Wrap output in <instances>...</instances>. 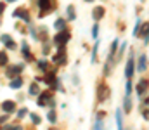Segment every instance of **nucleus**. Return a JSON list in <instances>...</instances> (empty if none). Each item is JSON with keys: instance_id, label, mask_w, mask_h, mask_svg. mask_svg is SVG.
<instances>
[{"instance_id": "6ab92c4d", "label": "nucleus", "mask_w": 149, "mask_h": 130, "mask_svg": "<svg viewBox=\"0 0 149 130\" xmlns=\"http://www.w3.org/2000/svg\"><path fill=\"white\" fill-rule=\"evenodd\" d=\"M116 123H118V130H123V123H121V111H116Z\"/></svg>"}, {"instance_id": "2eb2a0df", "label": "nucleus", "mask_w": 149, "mask_h": 130, "mask_svg": "<svg viewBox=\"0 0 149 130\" xmlns=\"http://www.w3.org/2000/svg\"><path fill=\"white\" fill-rule=\"evenodd\" d=\"M106 97H108V88L106 87H99V99L104 101Z\"/></svg>"}, {"instance_id": "b1692460", "label": "nucleus", "mask_w": 149, "mask_h": 130, "mask_svg": "<svg viewBox=\"0 0 149 130\" xmlns=\"http://www.w3.org/2000/svg\"><path fill=\"white\" fill-rule=\"evenodd\" d=\"M31 120H33V123H35V125H38V123H40V116H38V115H35V113H31Z\"/></svg>"}, {"instance_id": "0eeeda50", "label": "nucleus", "mask_w": 149, "mask_h": 130, "mask_svg": "<svg viewBox=\"0 0 149 130\" xmlns=\"http://www.w3.org/2000/svg\"><path fill=\"white\" fill-rule=\"evenodd\" d=\"M14 108H16V104H14L12 101H5V102L2 104V109H3V113H12V111H14Z\"/></svg>"}, {"instance_id": "9d476101", "label": "nucleus", "mask_w": 149, "mask_h": 130, "mask_svg": "<svg viewBox=\"0 0 149 130\" xmlns=\"http://www.w3.org/2000/svg\"><path fill=\"white\" fill-rule=\"evenodd\" d=\"M49 101H50V95H49V94H42V95L38 97V106H45Z\"/></svg>"}, {"instance_id": "2f4dec72", "label": "nucleus", "mask_w": 149, "mask_h": 130, "mask_svg": "<svg viewBox=\"0 0 149 130\" xmlns=\"http://www.w3.org/2000/svg\"><path fill=\"white\" fill-rule=\"evenodd\" d=\"M3 9H5V5H3V2H0V14L3 12Z\"/></svg>"}, {"instance_id": "9b49d317", "label": "nucleus", "mask_w": 149, "mask_h": 130, "mask_svg": "<svg viewBox=\"0 0 149 130\" xmlns=\"http://www.w3.org/2000/svg\"><path fill=\"white\" fill-rule=\"evenodd\" d=\"M2 42L7 45V49H14V47H16V43L10 40V37H9V35H3V37H2Z\"/></svg>"}, {"instance_id": "5701e85b", "label": "nucleus", "mask_w": 149, "mask_h": 130, "mask_svg": "<svg viewBox=\"0 0 149 130\" xmlns=\"http://www.w3.org/2000/svg\"><path fill=\"white\" fill-rule=\"evenodd\" d=\"M3 64H7V56L3 52H0V66H3Z\"/></svg>"}, {"instance_id": "7ed1b4c3", "label": "nucleus", "mask_w": 149, "mask_h": 130, "mask_svg": "<svg viewBox=\"0 0 149 130\" xmlns=\"http://www.w3.org/2000/svg\"><path fill=\"white\" fill-rule=\"evenodd\" d=\"M125 75H127V78H128V80L134 76V57H132V56H130V59H128V63H127V68H125Z\"/></svg>"}, {"instance_id": "7c9ffc66", "label": "nucleus", "mask_w": 149, "mask_h": 130, "mask_svg": "<svg viewBox=\"0 0 149 130\" xmlns=\"http://www.w3.org/2000/svg\"><path fill=\"white\" fill-rule=\"evenodd\" d=\"M9 130H23V127H21V125H17V127H10Z\"/></svg>"}, {"instance_id": "f8f14e48", "label": "nucleus", "mask_w": 149, "mask_h": 130, "mask_svg": "<svg viewBox=\"0 0 149 130\" xmlns=\"http://www.w3.org/2000/svg\"><path fill=\"white\" fill-rule=\"evenodd\" d=\"M92 16H94V19H95V21H99V19L104 16V9H101V7L94 9V14H92Z\"/></svg>"}, {"instance_id": "393cba45", "label": "nucleus", "mask_w": 149, "mask_h": 130, "mask_svg": "<svg viewBox=\"0 0 149 130\" xmlns=\"http://www.w3.org/2000/svg\"><path fill=\"white\" fill-rule=\"evenodd\" d=\"M94 130H102V122H101V118L97 120V123H95V129Z\"/></svg>"}, {"instance_id": "20e7f679", "label": "nucleus", "mask_w": 149, "mask_h": 130, "mask_svg": "<svg viewBox=\"0 0 149 130\" xmlns=\"http://www.w3.org/2000/svg\"><path fill=\"white\" fill-rule=\"evenodd\" d=\"M14 17H21V19H24L26 23L30 21V14H28L26 9H17V10H14Z\"/></svg>"}, {"instance_id": "c756f323", "label": "nucleus", "mask_w": 149, "mask_h": 130, "mask_svg": "<svg viewBox=\"0 0 149 130\" xmlns=\"http://www.w3.org/2000/svg\"><path fill=\"white\" fill-rule=\"evenodd\" d=\"M132 92V83H130V80L127 82V94H130Z\"/></svg>"}, {"instance_id": "ddd939ff", "label": "nucleus", "mask_w": 149, "mask_h": 130, "mask_svg": "<svg viewBox=\"0 0 149 130\" xmlns=\"http://www.w3.org/2000/svg\"><path fill=\"white\" fill-rule=\"evenodd\" d=\"M19 71H23V66H12V68L7 70V76L12 78V75H14V73H19Z\"/></svg>"}, {"instance_id": "473e14b6", "label": "nucleus", "mask_w": 149, "mask_h": 130, "mask_svg": "<svg viewBox=\"0 0 149 130\" xmlns=\"http://www.w3.org/2000/svg\"><path fill=\"white\" fill-rule=\"evenodd\" d=\"M7 2H14V0H7Z\"/></svg>"}, {"instance_id": "f03ea898", "label": "nucleus", "mask_w": 149, "mask_h": 130, "mask_svg": "<svg viewBox=\"0 0 149 130\" xmlns=\"http://www.w3.org/2000/svg\"><path fill=\"white\" fill-rule=\"evenodd\" d=\"M70 42V33L68 31H61L57 37H56V43L59 45V47H64V43Z\"/></svg>"}, {"instance_id": "aec40b11", "label": "nucleus", "mask_w": 149, "mask_h": 130, "mask_svg": "<svg viewBox=\"0 0 149 130\" xmlns=\"http://www.w3.org/2000/svg\"><path fill=\"white\" fill-rule=\"evenodd\" d=\"M21 85H23V80H21V78H17V80H12V82H10V87H12V88H19Z\"/></svg>"}, {"instance_id": "412c9836", "label": "nucleus", "mask_w": 149, "mask_h": 130, "mask_svg": "<svg viewBox=\"0 0 149 130\" xmlns=\"http://www.w3.org/2000/svg\"><path fill=\"white\" fill-rule=\"evenodd\" d=\"M148 23H144V30H142V33H141V37H142V38H144V42L148 43Z\"/></svg>"}, {"instance_id": "bb28decb", "label": "nucleus", "mask_w": 149, "mask_h": 130, "mask_svg": "<svg viewBox=\"0 0 149 130\" xmlns=\"http://www.w3.org/2000/svg\"><path fill=\"white\" fill-rule=\"evenodd\" d=\"M68 14H70V19H74V10H73V7H70Z\"/></svg>"}, {"instance_id": "f3484780", "label": "nucleus", "mask_w": 149, "mask_h": 130, "mask_svg": "<svg viewBox=\"0 0 149 130\" xmlns=\"http://www.w3.org/2000/svg\"><path fill=\"white\" fill-rule=\"evenodd\" d=\"M64 28H66V21H64V19H57V21H56V30L61 31V30H64Z\"/></svg>"}, {"instance_id": "a878e982", "label": "nucleus", "mask_w": 149, "mask_h": 130, "mask_svg": "<svg viewBox=\"0 0 149 130\" xmlns=\"http://www.w3.org/2000/svg\"><path fill=\"white\" fill-rule=\"evenodd\" d=\"M38 68H40V70H47V63H45V61H40V63H38Z\"/></svg>"}, {"instance_id": "dca6fc26", "label": "nucleus", "mask_w": 149, "mask_h": 130, "mask_svg": "<svg viewBox=\"0 0 149 130\" xmlns=\"http://www.w3.org/2000/svg\"><path fill=\"white\" fill-rule=\"evenodd\" d=\"M40 94V88H38L37 83H31L30 85V95H38Z\"/></svg>"}, {"instance_id": "c85d7f7f", "label": "nucleus", "mask_w": 149, "mask_h": 130, "mask_svg": "<svg viewBox=\"0 0 149 130\" xmlns=\"http://www.w3.org/2000/svg\"><path fill=\"white\" fill-rule=\"evenodd\" d=\"M24 115H26V109H19V111H17V116H19V118H23Z\"/></svg>"}, {"instance_id": "423d86ee", "label": "nucleus", "mask_w": 149, "mask_h": 130, "mask_svg": "<svg viewBox=\"0 0 149 130\" xmlns=\"http://www.w3.org/2000/svg\"><path fill=\"white\" fill-rule=\"evenodd\" d=\"M146 63H148V57L142 54V56L139 57V64H137V70H139V71H146V68H148V64H146Z\"/></svg>"}, {"instance_id": "6e6552de", "label": "nucleus", "mask_w": 149, "mask_h": 130, "mask_svg": "<svg viewBox=\"0 0 149 130\" xmlns=\"http://www.w3.org/2000/svg\"><path fill=\"white\" fill-rule=\"evenodd\" d=\"M42 80H45V82H47L49 85L52 87V88H56V87H57V82H56V76H54L52 73H50V75H45V78H42Z\"/></svg>"}, {"instance_id": "cd10ccee", "label": "nucleus", "mask_w": 149, "mask_h": 130, "mask_svg": "<svg viewBox=\"0 0 149 130\" xmlns=\"http://www.w3.org/2000/svg\"><path fill=\"white\" fill-rule=\"evenodd\" d=\"M97 33H99V26L95 24V26H94V30H92V35H94V37H97Z\"/></svg>"}, {"instance_id": "f257e3e1", "label": "nucleus", "mask_w": 149, "mask_h": 130, "mask_svg": "<svg viewBox=\"0 0 149 130\" xmlns=\"http://www.w3.org/2000/svg\"><path fill=\"white\" fill-rule=\"evenodd\" d=\"M38 5H40V9H42L40 16L49 14V12L52 10V0H38Z\"/></svg>"}, {"instance_id": "a211bd4d", "label": "nucleus", "mask_w": 149, "mask_h": 130, "mask_svg": "<svg viewBox=\"0 0 149 130\" xmlns=\"http://www.w3.org/2000/svg\"><path fill=\"white\" fill-rule=\"evenodd\" d=\"M47 118H49V122H50V123H56V122H57L56 111H54V109H50V111H49V115H47Z\"/></svg>"}, {"instance_id": "4be33fe9", "label": "nucleus", "mask_w": 149, "mask_h": 130, "mask_svg": "<svg viewBox=\"0 0 149 130\" xmlns=\"http://www.w3.org/2000/svg\"><path fill=\"white\" fill-rule=\"evenodd\" d=\"M130 109H132V102H130V99H128V97H127V99H125V111H127V113H128V111H130Z\"/></svg>"}, {"instance_id": "39448f33", "label": "nucleus", "mask_w": 149, "mask_h": 130, "mask_svg": "<svg viewBox=\"0 0 149 130\" xmlns=\"http://www.w3.org/2000/svg\"><path fill=\"white\" fill-rule=\"evenodd\" d=\"M54 63L56 64H66V54H64V50H59V54L54 57Z\"/></svg>"}, {"instance_id": "4468645a", "label": "nucleus", "mask_w": 149, "mask_h": 130, "mask_svg": "<svg viewBox=\"0 0 149 130\" xmlns=\"http://www.w3.org/2000/svg\"><path fill=\"white\" fill-rule=\"evenodd\" d=\"M146 90H148V80H144V82H141V83L137 85V92H139V95H142Z\"/></svg>"}, {"instance_id": "1a4fd4ad", "label": "nucleus", "mask_w": 149, "mask_h": 130, "mask_svg": "<svg viewBox=\"0 0 149 130\" xmlns=\"http://www.w3.org/2000/svg\"><path fill=\"white\" fill-rule=\"evenodd\" d=\"M23 56H24L26 61H33V56L30 54V50H28V43L26 42H23Z\"/></svg>"}, {"instance_id": "72a5a7b5", "label": "nucleus", "mask_w": 149, "mask_h": 130, "mask_svg": "<svg viewBox=\"0 0 149 130\" xmlns=\"http://www.w3.org/2000/svg\"><path fill=\"white\" fill-rule=\"evenodd\" d=\"M50 130H54V129H50Z\"/></svg>"}]
</instances>
